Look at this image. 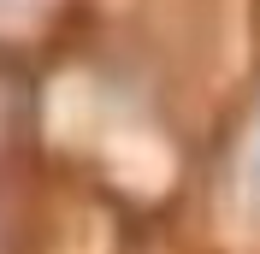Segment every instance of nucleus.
<instances>
[{"instance_id":"1","label":"nucleus","mask_w":260,"mask_h":254,"mask_svg":"<svg viewBox=\"0 0 260 254\" xmlns=\"http://www.w3.org/2000/svg\"><path fill=\"white\" fill-rule=\"evenodd\" d=\"M243 189H248V201L260 207V130L248 136V148H243Z\"/></svg>"}]
</instances>
